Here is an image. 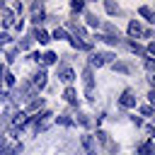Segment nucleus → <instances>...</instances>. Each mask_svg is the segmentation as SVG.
<instances>
[{
  "label": "nucleus",
  "mask_w": 155,
  "mask_h": 155,
  "mask_svg": "<svg viewBox=\"0 0 155 155\" xmlns=\"http://www.w3.org/2000/svg\"><path fill=\"white\" fill-rule=\"evenodd\" d=\"M114 58H116V56H114L111 51H104V53H99V51H97V53H92V56H90L87 65H90V68H102V65H107V63H114Z\"/></svg>",
  "instance_id": "nucleus-1"
},
{
  "label": "nucleus",
  "mask_w": 155,
  "mask_h": 155,
  "mask_svg": "<svg viewBox=\"0 0 155 155\" xmlns=\"http://www.w3.org/2000/svg\"><path fill=\"white\" fill-rule=\"evenodd\" d=\"M82 85H85V97L90 102H94V75H92L90 65H85V70H82Z\"/></svg>",
  "instance_id": "nucleus-2"
},
{
  "label": "nucleus",
  "mask_w": 155,
  "mask_h": 155,
  "mask_svg": "<svg viewBox=\"0 0 155 155\" xmlns=\"http://www.w3.org/2000/svg\"><path fill=\"white\" fill-rule=\"evenodd\" d=\"M116 102H119V107H121V109H133V107H136V92H133L131 87H126Z\"/></svg>",
  "instance_id": "nucleus-3"
},
{
  "label": "nucleus",
  "mask_w": 155,
  "mask_h": 155,
  "mask_svg": "<svg viewBox=\"0 0 155 155\" xmlns=\"http://www.w3.org/2000/svg\"><path fill=\"white\" fill-rule=\"evenodd\" d=\"M80 145L85 148V155H97V143L92 133H82L80 136Z\"/></svg>",
  "instance_id": "nucleus-4"
},
{
  "label": "nucleus",
  "mask_w": 155,
  "mask_h": 155,
  "mask_svg": "<svg viewBox=\"0 0 155 155\" xmlns=\"http://www.w3.org/2000/svg\"><path fill=\"white\" fill-rule=\"evenodd\" d=\"M58 80H61V82H65V85L70 87V82L75 80V70H73L70 65L61 63V65H58Z\"/></svg>",
  "instance_id": "nucleus-5"
},
{
  "label": "nucleus",
  "mask_w": 155,
  "mask_h": 155,
  "mask_svg": "<svg viewBox=\"0 0 155 155\" xmlns=\"http://www.w3.org/2000/svg\"><path fill=\"white\" fill-rule=\"evenodd\" d=\"M48 82V75H46V68H39L34 75H31V87L34 90H44Z\"/></svg>",
  "instance_id": "nucleus-6"
},
{
  "label": "nucleus",
  "mask_w": 155,
  "mask_h": 155,
  "mask_svg": "<svg viewBox=\"0 0 155 155\" xmlns=\"http://www.w3.org/2000/svg\"><path fill=\"white\" fill-rule=\"evenodd\" d=\"M29 36H31L34 41H39V44H48V41H51V34H48L46 29H41V27L31 29V31H29Z\"/></svg>",
  "instance_id": "nucleus-7"
},
{
  "label": "nucleus",
  "mask_w": 155,
  "mask_h": 155,
  "mask_svg": "<svg viewBox=\"0 0 155 155\" xmlns=\"http://www.w3.org/2000/svg\"><path fill=\"white\" fill-rule=\"evenodd\" d=\"M143 34V24L138 22V19H131L128 22V36H131V41L136 39V36H140Z\"/></svg>",
  "instance_id": "nucleus-8"
},
{
  "label": "nucleus",
  "mask_w": 155,
  "mask_h": 155,
  "mask_svg": "<svg viewBox=\"0 0 155 155\" xmlns=\"http://www.w3.org/2000/svg\"><path fill=\"white\" fill-rule=\"evenodd\" d=\"M63 99H65L68 104L78 107V102H80V99H78V90H75L73 85H70V87H65V92H63Z\"/></svg>",
  "instance_id": "nucleus-9"
},
{
  "label": "nucleus",
  "mask_w": 155,
  "mask_h": 155,
  "mask_svg": "<svg viewBox=\"0 0 155 155\" xmlns=\"http://www.w3.org/2000/svg\"><path fill=\"white\" fill-rule=\"evenodd\" d=\"M68 41H70V46L78 48V51H92V41H80V39H75V36H70Z\"/></svg>",
  "instance_id": "nucleus-10"
},
{
  "label": "nucleus",
  "mask_w": 155,
  "mask_h": 155,
  "mask_svg": "<svg viewBox=\"0 0 155 155\" xmlns=\"http://www.w3.org/2000/svg\"><path fill=\"white\" fill-rule=\"evenodd\" d=\"M111 70H114V73H124V75H128L133 68H131V63H126V61H114V63H111Z\"/></svg>",
  "instance_id": "nucleus-11"
},
{
  "label": "nucleus",
  "mask_w": 155,
  "mask_h": 155,
  "mask_svg": "<svg viewBox=\"0 0 155 155\" xmlns=\"http://www.w3.org/2000/svg\"><path fill=\"white\" fill-rule=\"evenodd\" d=\"M138 15H140L145 22H155V10H153L150 5H140V7H138Z\"/></svg>",
  "instance_id": "nucleus-12"
},
{
  "label": "nucleus",
  "mask_w": 155,
  "mask_h": 155,
  "mask_svg": "<svg viewBox=\"0 0 155 155\" xmlns=\"http://www.w3.org/2000/svg\"><path fill=\"white\" fill-rule=\"evenodd\" d=\"M31 44H34V39L27 34V36H22V39L15 44V48H17V51H29V48H31Z\"/></svg>",
  "instance_id": "nucleus-13"
},
{
  "label": "nucleus",
  "mask_w": 155,
  "mask_h": 155,
  "mask_svg": "<svg viewBox=\"0 0 155 155\" xmlns=\"http://www.w3.org/2000/svg\"><path fill=\"white\" fill-rule=\"evenodd\" d=\"M44 65H58V56L53 53V51H46L44 56H41V68Z\"/></svg>",
  "instance_id": "nucleus-14"
},
{
  "label": "nucleus",
  "mask_w": 155,
  "mask_h": 155,
  "mask_svg": "<svg viewBox=\"0 0 155 155\" xmlns=\"http://www.w3.org/2000/svg\"><path fill=\"white\" fill-rule=\"evenodd\" d=\"M138 155H155V143L153 140H145L138 145Z\"/></svg>",
  "instance_id": "nucleus-15"
},
{
  "label": "nucleus",
  "mask_w": 155,
  "mask_h": 155,
  "mask_svg": "<svg viewBox=\"0 0 155 155\" xmlns=\"http://www.w3.org/2000/svg\"><path fill=\"white\" fill-rule=\"evenodd\" d=\"M0 24H2V27H10V24H15V15H12L10 10H2V12H0Z\"/></svg>",
  "instance_id": "nucleus-16"
},
{
  "label": "nucleus",
  "mask_w": 155,
  "mask_h": 155,
  "mask_svg": "<svg viewBox=\"0 0 155 155\" xmlns=\"http://www.w3.org/2000/svg\"><path fill=\"white\" fill-rule=\"evenodd\" d=\"M85 22H87V27H102V19L94 12H85Z\"/></svg>",
  "instance_id": "nucleus-17"
},
{
  "label": "nucleus",
  "mask_w": 155,
  "mask_h": 155,
  "mask_svg": "<svg viewBox=\"0 0 155 155\" xmlns=\"http://www.w3.org/2000/svg\"><path fill=\"white\" fill-rule=\"evenodd\" d=\"M94 143H102V145H104V148H107V145H109V143H111V140H109V133H107V131H102V128H99V131H97V133H94Z\"/></svg>",
  "instance_id": "nucleus-18"
},
{
  "label": "nucleus",
  "mask_w": 155,
  "mask_h": 155,
  "mask_svg": "<svg viewBox=\"0 0 155 155\" xmlns=\"http://www.w3.org/2000/svg\"><path fill=\"white\" fill-rule=\"evenodd\" d=\"M56 124H61V126H68V128H70V126H75V121L70 119V114H58V116H56Z\"/></svg>",
  "instance_id": "nucleus-19"
},
{
  "label": "nucleus",
  "mask_w": 155,
  "mask_h": 155,
  "mask_svg": "<svg viewBox=\"0 0 155 155\" xmlns=\"http://www.w3.org/2000/svg\"><path fill=\"white\" fill-rule=\"evenodd\" d=\"M73 121H75V124H80L82 128H90V126H92V121H90V116H87V114H82V111H80V114H78V116L73 119Z\"/></svg>",
  "instance_id": "nucleus-20"
},
{
  "label": "nucleus",
  "mask_w": 155,
  "mask_h": 155,
  "mask_svg": "<svg viewBox=\"0 0 155 155\" xmlns=\"http://www.w3.org/2000/svg\"><path fill=\"white\" fill-rule=\"evenodd\" d=\"M51 39H58V41H63V39H70V34H68L63 27H58V29H53V31H51Z\"/></svg>",
  "instance_id": "nucleus-21"
},
{
  "label": "nucleus",
  "mask_w": 155,
  "mask_h": 155,
  "mask_svg": "<svg viewBox=\"0 0 155 155\" xmlns=\"http://www.w3.org/2000/svg\"><path fill=\"white\" fill-rule=\"evenodd\" d=\"M44 107V99L39 97V99H29V104H27V111H39Z\"/></svg>",
  "instance_id": "nucleus-22"
},
{
  "label": "nucleus",
  "mask_w": 155,
  "mask_h": 155,
  "mask_svg": "<svg viewBox=\"0 0 155 155\" xmlns=\"http://www.w3.org/2000/svg\"><path fill=\"white\" fill-rule=\"evenodd\" d=\"M104 10H107L109 15H119V12H121V7H119L116 2H111V0H107V2H104Z\"/></svg>",
  "instance_id": "nucleus-23"
},
{
  "label": "nucleus",
  "mask_w": 155,
  "mask_h": 155,
  "mask_svg": "<svg viewBox=\"0 0 155 155\" xmlns=\"http://www.w3.org/2000/svg\"><path fill=\"white\" fill-rule=\"evenodd\" d=\"M143 68H145L148 73H155V58H148V56H145V58H143Z\"/></svg>",
  "instance_id": "nucleus-24"
},
{
  "label": "nucleus",
  "mask_w": 155,
  "mask_h": 155,
  "mask_svg": "<svg viewBox=\"0 0 155 155\" xmlns=\"http://www.w3.org/2000/svg\"><path fill=\"white\" fill-rule=\"evenodd\" d=\"M70 10H73V12H82V10H85V2H82V0H73V2H70Z\"/></svg>",
  "instance_id": "nucleus-25"
},
{
  "label": "nucleus",
  "mask_w": 155,
  "mask_h": 155,
  "mask_svg": "<svg viewBox=\"0 0 155 155\" xmlns=\"http://www.w3.org/2000/svg\"><path fill=\"white\" fill-rule=\"evenodd\" d=\"M2 82H5L7 87H15V75H12L10 70H5V78H2Z\"/></svg>",
  "instance_id": "nucleus-26"
},
{
  "label": "nucleus",
  "mask_w": 155,
  "mask_h": 155,
  "mask_svg": "<svg viewBox=\"0 0 155 155\" xmlns=\"http://www.w3.org/2000/svg\"><path fill=\"white\" fill-rule=\"evenodd\" d=\"M140 114H143V116H153V114H155V109H153L150 104H143V107H140Z\"/></svg>",
  "instance_id": "nucleus-27"
},
{
  "label": "nucleus",
  "mask_w": 155,
  "mask_h": 155,
  "mask_svg": "<svg viewBox=\"0 0 155 155\" xmlns=\"http://www.w3.org/2000/svg\"><path fill=\"white\" fill-rule=\"evenodd\" d=\"M12 41V36L7 34V31H0V46H5V44H10Z\"/></svg>",
  "instance_id": "nucleus-28"
},
{
  "label": "nucleus",
  "mask_w": 155,
  "mask_h": 155,
  "mask_svg": "<svg viewBox=\"0 0 155 155\" xmlns=\"http://www.w3.org/2000/svg\"><path fill=\"white\" fill-rule=\"evenodd\" d=\"M17 53H19V51H17V48H15V46H12V48H10V51H7V63H12V61H15V58H17Z\"/></svg>",
  "instance_id": "nucleus-29"
},
{
  "label": "nucleus",
  "mask_w": 155,
  "mask_h": 155,
  "mask_svg": "<svg viewBox=\"0 0 155 155\" xmlns=\"http://www.w3.org/2000/svg\"><path fill=\"white\" fill-rule=\"evenodd\" d=\"M143 126H145V133H148L150 138H155V126H153V124H143Z\"/></svg>",
  "instance_id": "nucleus-30"
},
{
  "label": "nucleus",
  "mask_w": 155,
  "mask_h": 155,
  "mask_svg": "<svg viewBox=\"0 0 155 155\" xmlns=\"http://www.w3.org/2000/svg\"><path fill=\"white\" fill-rule=\"evenodd\" d=\"M10 148H7V138H0V155H5Z\"/></svg>",
  "instance_id": "nucleus-31"
},
{
  "label": "nucleus",
  "mask_w": 155,
  "mask_h": 155,
  "mask_svg": "<svg viewBox=\"0 0 155 155\" xmlns=\"http://www.w3.org/2000/svg\"><path fill=\"white\" fill-rule=\"evenodd\" d=\"M131 124H133V126H143V119H140V116H131Z\"/></svg>",
  "instance_id": "nucleus-32"
},
{
  "label": "nucleus",
  "mask_w": 155,
  "mask_h": 155,
  "mask_svg": "<svg viewBox=\"0 0 155 155\" xmlns=\"http://www.w3.org/2000/svg\"><path fill=\"white\" fill-rule=\"evenodd\" d=\"M15 29L22 31V29H24V19H17V22H15Z\"/></svg>",
  "instance_id": "nucleus-33"
},
{
  "label": "nucleus",
  "mask_w": 155,
  "mask_h": 155,
  "mask_svg": "<svg viewBox=\"0 0 155 155\" xmlns=\"http://www.w3.org/2000/svg\"><path fill=\"white\" fill-rule=\"evenodd\" d=\"M140 36H143V39H150V36H153V29H143V34H140Z\"/></svg>",
  "instance_id": "nucleus-34"
},
{
  "label": "nucleus",
  "mask_w": 155,
  "mask_h": 155,
  "mask_svg": "<svg viewBox=\"0 0 155 155\" xmlns=\"http://www.w3.org/2000/svg\"><path fill=\"white\" fill-rule=\"evenodd\" d=\"M148 82H150V90L155 92V75H153V78H148Z\"/></svg>",
  "instance_id": "nucleus-35"
}]
</instances>
